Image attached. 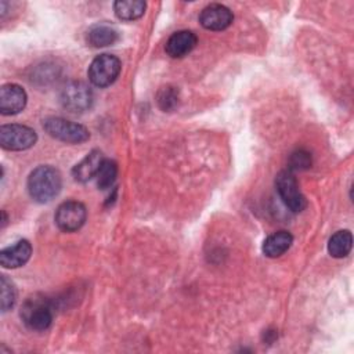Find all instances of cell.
<instances>
[{
  "label": "cell",
  "mask_w": 354,
  "mask_h": 354,
  "mask_svg": "<svg viewBox=\"0 0 354 354\" xmlns=\"http://www.w3.org/2000/svg\"><path fill=\"white\" fill-rule=\"evenodd\" d=\"M232 11L228 7L217 3L206 6L199 15L201 25L209 30H223L232 24Z\"/></svg>",
  "instance_id": "cell-9"
},
{
  "label": "cell",
  "mask_w": 354,
  "mask_h": 354,
  "mask_svg": "<svg viewBox=\"0 0 354 354\" xmlns=\"http://www.w3.org/2000/svg\"><path fill=\"white\" fill-rule=\"evenodd\" d=\"M26 105L25 90L15 84L7 83L0 88V112L1 115H17Z\"/></svg>",
  "instance_id": "cell-10"
},
{
  "label": "cell",
  "mask_w": 354,
  "mask_h": 354,
  "mask_svg": "<svg viewBox=\"0 0 354 354\" xmlns=\"http://www.w3.org/2000/svg\"><path fill=\"white\" fill-rule=\"evenodd\" d=\"M62 187L59 171L48 165L36 167L28 177V191L33 201L46 203L54 199Z\"/></svg>",
  "instance_id": "cell-1"
},
{
  "label": "cell",
  "mask_w": 354,
  "mask_h": 354,
  "mask_svg": "<svg viewBox=\"0 0 354 354\" xmlns=\"http://www.w3.org/2000/svg\"><path fill=\"white\" fill-rule=\"evenodd\" d=\"M198 43V37L191 30H178L173 33L166 43V53L171 58H183L189 54Z\"/></svg>",
  "instance_id": "cell-12"
},
{
  "label": "cell",
  "mask_w": 354,
  "mask_h": 354,
  "mask_svg": "<svg viewBox=\"0 0 354 354\" xmlns=\"http://www.w3.org/2000/svg\"><path fill=\"white\" fill-rule=\"evenodd\" d=\"M292 242H293V236L290 232L277 231L264 239L263 253L271 259L279 257L292 246Z\"/></svg>",
  "instance_id": "cell-14"
},
{
  "label": "cell",
  "mask_w": 354,
  "mask_h": 354,
  "mask_svg": "<svg viewBox=\"0 0 354 354\" xmlns=\"http://www.w3.org/2000/svg\"><path fill=\"white\" fill-rule=\"evenodd\" d=\"M353 246V235L348 230H340L335 232L328 242V252L332 257H346Z\"/></svg>",
  "instance_id": "cell-16"
},
{
  "label": "cell",
  "mask_w": 354,
  "mask_h": 354,
  "mask_svg": "<svg viewBox=\"0 0 354 354\" xmlns=\"http://www.w3.org/2000/svg\"><path fill=\"white\" fill-rule=\"evenodd\" d=\"M289 170H304L311 166V155L304 149H297L290 155Z\"/></svg>",
  "instance_id": "cell-20"
},
{
  "label": "cell",
  "mask_w": 354,
  "mask_h": 354,
  "mask_svg": "<svg viewBox=\"0 0 354 354\" xmlns=\"http://www.w3.org/2000/svg\"><path fill=\"white\" fill-rule=\"evenodd\" d=\"M32 254V245L26 239L15 242L12 246L4 248L0 252V264L4 268H18L22 267Z\"/></svg>",
  "instance_id": "cell-11"
},
{
  "label": "cell",
  "mask_w": 354,
  "mask_h": 354,
  "mask_svg": "<svg viewBox=\"0 0 354 354\" xmlns=\"http://www.w3.org/2000/svg\"><path fill=\"white\" fill-rule=\"evenodd\" d=\"M118 40V32L109 25H95L87 32V43L93 47H106Z\"/></svg>",
  "instance_id": "cell-17"
},
{
  "label": "cell",
  "mask_w": 354,
  "mask_h": 354,
  "mask_svg": "<svg viewBox=\"0 0 354 354\" xmlns=\"http://www.w3.org/2000/svg\"><path fill=\"white\" fill-rule=\"evenodd\" d=\"M122 69L120 59L112 54H101L93 59L88 66V80L97 87H106L112 84Z\"/></svg>",
  "instance_id": "cell-4"
},
{
  "label": "cell",
  "mask_w": 354,
  "mask_h": 354,
  "mask_svg": "<svg viewBox=\"0 0 354 354\" xmlns=\"http://www.w3.org/2000/svg\"><path fill=\"white\" fill-rule=\"evenodd\" d=\"M118 176V165L111 159H104L95 178L100 189H108L113 185Z\"/></svg>",
  "instance_id": "cell-18"
},
{
  "label": "cell",
  "mask_w": 354,
  "mask_h": 354,
  "mask_svg": "<svg viewBox=\"0 0 354 354\" xmlns=\"http://www.w3.org/2000/svg\"><path fill=\"white\" fill-rule=\"evenodd\" d=\"M93 91L83 82H71L64 86L59 94V101L65 109L72 113H82L93 105Z\"/></svg>",
  "instance_id": "cell-5"
},
{
  "label": "cell",
  "mask_w": 354,
  "mask_h": 354,
  "mask_svg": "<svg viewBox=\"0 0 354 354\" xmlns=\"http://www.w3.org/2000/svg\"><path fill=\"white\" fill-rule=\"evenodd\" d=\"M87 218L86 206L77 201L61 203L55 212V224L65 232L77 231Z\"/></svg>",
  "instance_id": "cell-8"
},
{
  "label": "cell",
  "mask_w": 354,
  "mask_h": 354,
  "mask_svg": "<svg viewBox=\"0 0 354 354\" xmlns=\"http://www.w3.org/2000/svg\"><path fill=\"white\" fill-rule=\"evenodd\" d=\"M37 134L24 124H3L0 127V144L7 151H25L36 144Z\"/></svg>",
  "instance_id": "cell-7"
},
{
  "label": "cell",
  "mask_w": 354,
  "mask_h": 354,
  "mask_svg": "<svg viewBox=\"0 0 354 354\" xmlns=\"http://www.w3.org/2000/svg\"><path fill=\"white\" fill-rule=\"evenodd\" d=\"M43 127L51 137L69 144H80L90 137V133L84 126L64 118H47L43 122Z\"/></svg>",
  "instance_id": "cell-3"
},
{
  "label": "cell",
  "mask_w": 354,
  "mask_h": 354,
  "mask_svg": "<svg viewBox=\"0 0 354 354\" xmlns=\"http://www.w3.org/2000/svg\"><path fill=\"white\" fill-rule=\"evenodd\" d=\"M24 324L33 330H46L53 321V307L44 296L26 299L21 310Z\"/></svg>",
  "instance_id": "cell-2"
},
{
  "label": "cell",
  "mask_w": 354,
  "mask_h": 354,
  "mask_svg": "<svg viewBox=\"0 0 354 354\" xmlns=\"http://www.w3.org/2000/svg\"><path fill=\"white\" fill-rule=\"evenodd\" d=\"M145 3L141 0H118L113 3V11L122 21H134L144 15Z\"/></svg>",
  "instance_id": "cell-15"
},
{
  "label": "cell",
  "mask_w": 354,
  "mask_h": 354,
  "mask_svg": "<svg viewBox=\"0 0 354 354\" xmlns=\"http://www.w3.org/2000/svg\"><path fill=\"white\" fill-rule=\"evenodd\" d=\"M17 300V290L14 288V283L6 277H0V306L1 311L6 313L15 304Z\"/></svg>",
  "instance_id": "cell-19"
},
{
  "label": "cell",
  "mask_w": 354,
  "mask_h": 354,
  "mask_svg": "<svg viewBox=\"0 0 354 354\" xmlns=\"http://www.w3.org/2000/svg\"><path fill=\"white\" fill-rule=\"evenodd\" d=\"M104 162V156L101 151L94 149L87 153L72 170V176L79 183H86L97 176L101 165Z\"/></svg>",
  "instance_id": "cell-13"
},
{
  "label": "cell",
  "mask_w": 354,
  "mask_h": 354,
  "mask_svg": "<svg viewBox=\"0 0 354 354\" xmlns=\"http://www.w3.org/2000/svg\"><path fill=\"white\" fill-rule=\"evenodd\" d=\"M275 187L282 202L288 209H290L295 213H299L306 207L307 205L306 198L299 189L297 180L292 173V170L288 169V170L279 171L275 178Z\"/></svg>",
  "instance_id": "cell-6"
},
{
  "label": "cell",
  "mask_w": 354,
  "mask_h": 354,
  "mask_svg": "<svg viewBox=\"0 0 354 354\" xmlns=\"http://www.w3.org/2000/svg\"><path fill=\"white\" fill-rule=\"evenodd\" d=\"M177 104V91L173 87H165L159 93V105L162 109L169 111Z\"/></svg>",
  "instance_id": "cell-21"
}]
</instances>
